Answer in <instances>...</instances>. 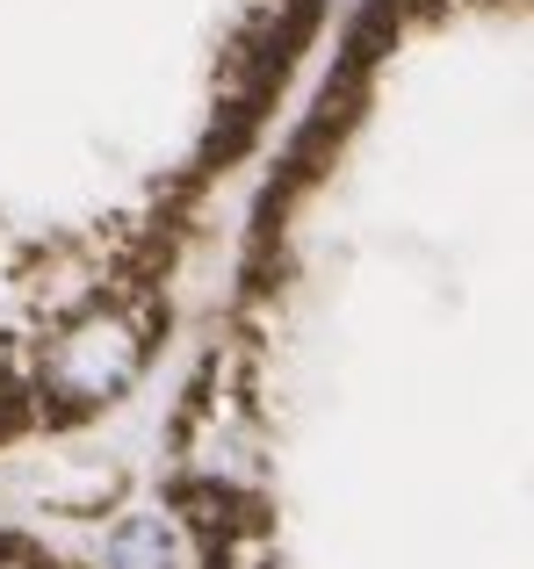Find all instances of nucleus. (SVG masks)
Masks as SVG:
<instances>
[{
	"instance_id": "f257e3e1",
	"label": "nucleus",
	"mask_w": 534,
	"mask_h": 569,
	"mask_svg": "<svg viewBox=\"0 0 534 569\" xmlns=\"http://www.w3.org/2000/svg\"><path fill=\"white\" fill-rule=\"evenodd\" d=\"M58 376L72 389H109L130 376V332L123 325H87L66 353H58Z\"/></svg>"
},
{
	"instance_id": "f03ea898",
	"label": "nucleus",
	"mask_w": 534,
	"mask_h": 569,
	"mask_svg": "<svg viewBox=\"0 0 534 569\" xmlns=\"http://www.w3.org/2000/svg\"><path fill=\"white\" fill-rule=\"evenodd\" d=\"M109 569H188V562H181V541H174L167 519L130 512L123 527L109 533Z\"/></svg>"
}]
</instances>
